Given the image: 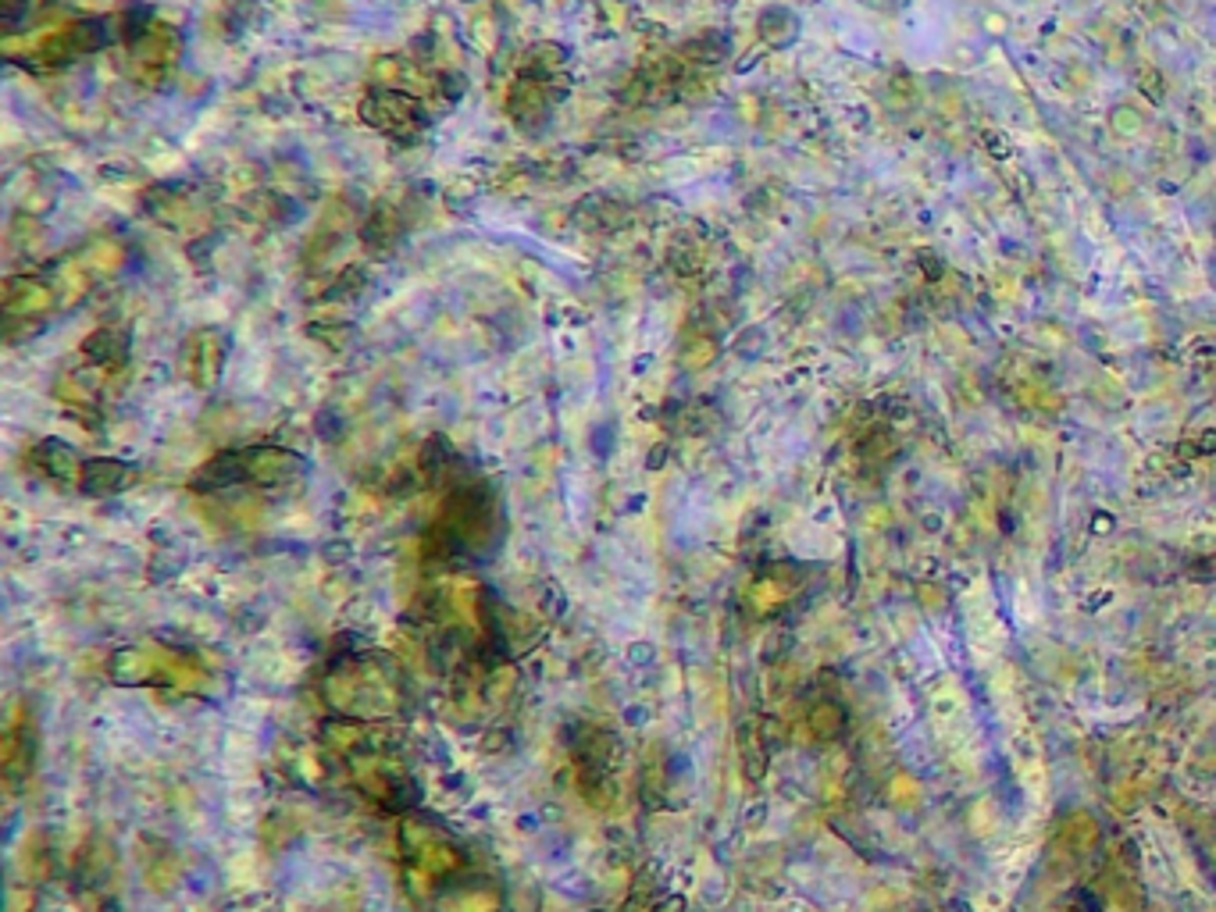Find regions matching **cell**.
I'll return each instance as SVG.
<instances>
[{
	"mask_svg": "<svg viewBox=\"0 0 1216 912\" xmlns=\"http://www.w3.org/2000/svg\"><path fill=\"white\" fill-rule=\"evenodd\" d=\"M79 482L86 492H97V496L119 492V488L133 482V467L119 464V460H86L79 467Z\"/></svg>",
	"mask_w": 1216,
	"mask_h": 912,
	"instance_id": "cell-1",
	"label": "cell"
},
{
	"mask_svg": "<svg viewBox=\"0 0 1216 912\" xmlns=\"http://www.w3.org/2000/svg\"><path fill=\"white\" fill-rule=\"evenodd\" d=\"M36 460H40L50 474H58V478H72L75 467H79V457H75L65 442H44Z\"/></svg>",
	"mask_w": 1216,
	"mask_h": 912,
	"instance_id": "cell-2",
	"label": "cell"
}]
</instances>
